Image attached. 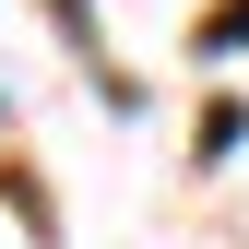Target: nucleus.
Segmentation results:
<instances>
[{
  "instance_id": "obj_1",
  "label": "nucleus",
  "mask_w": 249,
  "mask_h": 249,
  "mask_svg": "<svg viewBox=\"0 0 249 249\" xmlns=\"http://www.w3.org/2000/svg\"><path fill=\"white\" fill-rule=\"evenodd\" d=\"M249 36V0H226V12H213V48H237Z\"/></svg>"
}]
</instances>
